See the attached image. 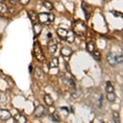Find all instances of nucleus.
Here are the masks:
<instances>
[{
	"instance_id": "f257e3e1",
	"label": "nucleus",
	"mask_w": 123,
	"mask_h": 123,
	"mask_svg": "<svg viewBox=\"0 0 123 123\" xmlns=\"http://www.w3.org/2000/svg\"><path fill=\"white\" fill-rule=\"evenodd\" d=\"M72 31L80 37H84L87 32V26L84 21L77 20L72 23Z\"/></svg>"
},
{
	"instance_id": "f03ea898",
	"label": "nucleus",
	"mask_w": 123,
	"mask_h": 123,
	"mask_svg": "<svg viewBox=\"0 0 123 123\" xmlns=\"http://www.w3.org/2000/svg\"><path fill=\"white\" fill-rule=\"evenodd\" d=\"M57 34L59 37L67 41V43H73L75 40V34L72 31H69L63 28H59L57 30Z\"/></svg>"
},
{
	"instance_id": "7ed1b4c3",
	"label": "nucleus",
	"mask_w": 123,
	"mask_h": 123,
	"mask_svg": "<svg viewBox=\"0 0 123 123\" xmlns=\"http://www.w3.org/2000/svg\"><path fill=\"white\" fill-rule=\"evenodd\" d=\"M54 15L52 13L41 12L38 15V20L40 24L43 25H50L54 21Z\"/></svg>"
},
{
	"instance_id": "20e7f679",
	"label": "nucleus",
	"mask_w": 123,
	"mask_h": 123,
	"mask_svg": "<svg viewBox=\"0 0 123 123\" xmlns=\"http://www.w3.org/2000/svg\"><path fill=\"white\" fill-rule=\"evenodd\" d=\"M107 61L112 66H115L119 63H122L123 62V55H117L115 53H109L107 55Z\"/></svg>"
},
{
	"instance_id": "39448f33",
	"label": "nucleus",
	"mask_w": 123,
	"mask_h": 123,
	"mask_svg": "<svg viewBox=\"0 0 123 123\" xmlns=\"http://www.w3.org/2000/svg\"><path fill=\"white\" fill-rule=\"evenodd\" d=\"M34 54H35V57H36V59L39 62L44 61V59H45L44 55H43V51H42V49H41L39 43H38L37 42H35V44H34Z\"/></svg>"
},
{
	"instance_id": "423d86ee",
	"label": "nucleus",
	"mask_w": 123,
	"mask_h": 123,
	"mask_svg": "<svg viewBox=\"0 0 123 123\" xmlns=\"http://www.w3.org/2000/svg\"><path fill=\"white\" fill-rule=\"evenodd\" d=\"M57 44L56 41L53 39H49V43H48V49H49V52L51 54L55 53V52H56V50H57Z\"/></svg>"
},
{
	"instance_id": "0eeeda50",
	"label": "nucleus",
	"mask_w": 123,
	"mask_h": 123,
	"mask_svg": "<svg viewBox=\"0 0 123 123\" xmlns=\"http://www.w3.org/2000/svg\"><path fill=\"white\" fill-rule=\"evenodd\" d=\"M45 113V108L43 105H39L36 108H35V112H34V116L35 117H41Z\"/></svg>"
},
{
	"instance_id": "6e6552de",
	"label": "nucleus",
	"mask_w": 123,
	"mask_h": 123,
	"mask_svg": "<svg viewBox=\"0 0 123 123\" xmlns=\"http://www.w3.org/2000/svg\"><path fill=\"white\" fill-rule=\"evenodd\" d=\"M12 115L8 110L6 109H0V120L2 121H7L11 118Z\"/></svg>"
},
{
	"instance_id": "1a4fd4ad",
	"label": "nucleus",
	"mask_w": 123,
	"mask_h": 123,
	"mask_svg": "<svg viewBox=\"0 0 123 123\" xmlns=\"http://www.w3.org/2000/svg\"><path fill=\"white\" fill-rule=\"evenodd\" d=\"M42 24L40 23H34L33 25V31H34V34H35V36L37 37L39 36L41 34V31H42Z\"/></svg>"
},
{
	"instance_id": "9d476101",
	"label": "nucleus",
	"mask_w": 123,
	"mask_h": 123,
	"mask_svg": "<svg viewBox=\"0 0 123 123\" xmlns=\"http://www.w3.org/2000/svg\"><path fill=\"white\" fill-rule=\"evenodd\" d=\"M72 54V50H71V48L69 47H63L61 49V55L62 57H70Z\"/></svg>"
},
{
	"instance_id": "9b49d317",
	"label": "nucleus",
	"mask_w": 123,
	"mask_h": 123,
	"mask_svg": "<svg viewBox=\"0 0 123 123\" xmlns=\"http://www.w3.org/2000/svg\"><path fill=\"white\" fill-rule=\"evenodd\" d=\"M82 9L84 10V13L87 19L90 18V16L91 14V11H90V6H89L87 3H85V2L82 3Z\"/></svg>"
},
{
	"instance_id": "f8f14e48",
	"label": "nucleus",
	"mask_w": 123,
	"mask_h": 123,
	"mask_svg": "<svg viewBox=\"0 0 123 123\" xmlns=\"http://www.w3.org/2000/svg\"><path fill=\"white\" fill-rule=\"evenodd\" d=\"M35 78H36V79H41V78H43V70L40 68V67H35Z\"/></svg>"
},
{
	"instance_id": "ddd939ff",
	"label": "nucleus",
	"mask_w": 123,
	"mask_h": 123,
	"mask_svg": "<svg viewBox=\"0 0 123 123\" xmlns=\"http://www.w3.org/2000/svg\"><path fill=\"white\" fill-rule=\"evenodd\" d=\"M14 120L16 122H27V119L25 117H24L23 115L21 114H17L16 115V116L14 117Z\"/></svg>"
},
{
	"instance_id": "4468645a",
	"label": "nucleus",
	"mask_w": 123,
	"mask_h": 123,
	"mask_svg": "<svg viewBox=\"0 0 123 123\" xmlns=\"http://www.w3.org/2000/svg\"><path fill=\"white\" fill-rule=\"evenodd\" d=\"M49 67L50 68H56V67H58L59 65V61L57 57H53V58L49 62Z\"/></svg>"
},
{
	"instance_id": "2eb2a0df",
	"label": "nucleus",
	"mask_w": 123,
	"mask_h": 123,
	"mask_svg": "<svg viewBox=\"0 0 123 123\" xmlns=\"http://www.w3.org/2000/svg\"><path fill=\"white\" fill-rule=\"evenodd\" d=\"M28 16H29L30 19L31 20V21L34 23H35V21L38 20V15H37L34 11H29L28 12Z\"/></svg>"
},
{
	"instance_id": "dca6fc26",
	"label": "nucleus",
	"mask_w": 123,
	"mask_h": 123,
	"mask_svg": "<svg viewBox=\"0 0 123 123\" xmlns=\"http://www.w3.org/2000/svg\"><path fill=\"white\" fill-rule=\"evenodd\" d=\"M44 102L46 103V104L48 106H52L54 101H53V98L49 94H45L44 95Z\"/></svg>"
},
{
	"instance_id": "f3484780",
	"label": "nucleus",
	"mask_w": 123,
	"mask_h": 123,
	"mask_svg": "<svg viewBox=\"0 0 123 123\" xmlns=\"http://www.w3.org/2000/svg\"><path fill=\"white\" fill-rule=\"evenodd\" d=\"M107 98H108V100L109 102H111V103L114 102L115 99H116V94H115L113 92L108 93V94H107Z\"/></svg>"
},
{
	"instance_id": "a211bd4d",
	"label": "nucleus",
	"mask_w": 123,
	"mask_h": 123,
	"mask_svg": "<svg viewBox=\"0 0 123 123\" xmlns=\"http://www.w3.org/2000/svg\"><path fill=\"white\" fill-rule=\"evenodd\" d=\"M86 49H87V50H88V52H90V53L94 52V51L95 50V46H94V43H93V42H89L86 44Z\"/></svg>"
},
{
	"instance_id": "6ab92c4d",
	"label": "nucleus",
	"mask_w": 123,
	"mask_h": 123,
	"mask_svg": "<svg viewBox=\"0 0 123 123\" xmlns=\"http://www.w3.org/2000/svg\"><path fill=\"white\" fill-rule=\"evenodd\" d=\"M7 95H6L4 93L0 92V104H5L6 103H7Z\"/></svg>"
},
{
	"instance_id": "aec40b11",
	"label": "nucleus",
	"mask_w": 123,
	"mask_h": 123,
	"mask_svg": "<svg viewBox=\"0 0 123 123\" xmlns=\"http://www.w3.org/2000/svg\"><path fill=\"white\" fill-rule=\"evenodd\" d=\"M8 11V7L4 3L0 2V13H7Z\"/></svg>"
},
{
	"instance_id": "412c9836",
	"label": "nucleus",
	"mask_w": 123,
	"mask_h": 123,
	"mask_svg": "<svg viewBox=\"0 0 123 123\" xmlns=\"http://www.w3.org/2000/svg\"><path fill=\"white\" fill-rule=\"evenodd\" d=\"M106 91H107V93L113 92L114 91V88L110 81H108V82L106 83Z\"/></svg>"
},
{
	"instance_id": "4be33fe9",
	"label": "nucleus",
	"mask_w": 123,
	"mask_h": 123,
	"mask_svg": "<svg viewBox=\"0 0 123 123\" xmlns=\"http://www.w3.org/2000/svg\"><path fill=\"white\" fill-rule=\"evenodd\" d=\"M43 7H46V8L49 9V10H53V4L50 3V2H49V1H44L43 3Z\"/></svg>"
},
{
	"instance_id": "5701e85b",
	"label": "nucleus",
	"mask_w": 123,
	"mask_h": 123,
	"mask_svg": "<svg viewBox=\"0 0 123 123\" xmlns=\"http://www.w3.org/2000/svg\"><path fill=\"white\" fill-rule=\"evenodd\" d=\"M51 119H52L53 122H59L60 121V117H59V116L57 115V112H54V113L51 115Z\"/></svg>"
},
{
	"instance_id": "b1692460",
	"label": "nucleus",
	"mask_w": 123,
	"mask_h": 123,
	"mask_svg": "<svg viewBox=\"0 0 123 123\" xmlns=\"http://www.w3.org/2000/svg\"><path fill=\"white\" fill-rule=\"evenodd\" d=\"M93 53H94V58L96 59V60H100V58H101V53L98 52V51H94L93 52Z\"/></svg>"
},
{
	"instance_id": "393cba45",
	"label": "nucleus",
	"mask_w": 123,
	"mask_h": 123,
	"mask_svg": "<svg viewBox=\"0 0 123 123\" xmlns=\"http://www.w3.org/2000/svg\"><path fill=\"white\" fill-rule=\"evenodd\" d=\"M111 12L116 17H121V18H123V13L122 12H117V11H112Z\"/></svg>"
},
{
	"instance_id": "a878e982",
	"label": "nucleus",
	"mask_w": 123,
	"mask_h": 123,
	"mask_svg": "<svg viewBox=\"0 0 123 123\" xmlns=\"http://www.w3.org/2000/svg\"><path fill=\"white\" fill-rule=\"evenodd\" d=\"M113 120L115 122H119V114L118 112H113Z\"/></svg>"
},
{
	"instance_id": "bb28decb",
	"label": "nucleus",
	"mask_w": 123,
	"mask_h": 123,
	"mask_svg": "<svg viewBox=\"0 0 123 123\" xmlns=\"http://www.w3.org/2000/svg\"><path fill=\"white\" fill-rule=\"evenodd\" d=\"M18 2L21 5L25 6V5H27L30 3V0H18Z\"/></svg>"
},
{
	"instance_id": "cd10ccee",
	"label": "nucleus",
	"mask_w": 123,
	"mask_h": 123,
	"mask_svg": "<svg viewBox=\"0 0 123 123\" xmlns=\"http://www.w3.org/2000/svg\"><path fill=\"white\" fill-rule=\"evenodd\" d=\"M9 1V3H11V4H12V5H14L17 3V0H8Z\"/></svg>"
},
{
	"instance_id": "c85d7f7f",
	"label": "nucleus",
	"mask_w": 123,
	"mask_h": 123,
	"mask_svg": "<svg viewBox=\"0 0 123 123\" xmlns=\"http://www.w3.org/2000/svg\"><path fill=\"white\" fill-rule=\"evenodd\" d=\"M3 1H4V0H3Z\"/></svg>"
}]
</instances>
